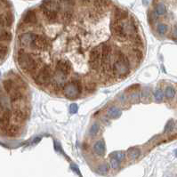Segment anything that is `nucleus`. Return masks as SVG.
Returning a JSON list of instances; mask_svg holds the SVG:
<instances>
[{
  "label": "nucleus",
  "instance_id": "1",
  "mask_svg": "<svg viewBox=\"0 0 177 177\" xmlns=\"http://www.w3.org/2000/svg\"><path fill=\"white\" fill-rule=\"evenodd\" d=\"M17 62L22 71L30 76L40 68L39 60L33 54L25 51L23 48H20L17 51Z\"/></svg>",
  "mask_w": 177,
  "mask_h": 177
},
{
  "label": "nucleus",
  "instance_id": "2",
  "mask_svg": "<svg viewBox=\"0 0 177 177\" xmlns=\"http://www.w3.org/2000/svg\"><path fill=\"white\" fill-rule=\"evenodd\" d=\"M38 22L37 19V13L34 9H30L28 10L22 17V20L21 22V25H36Z\"/></svg>",
  "mask_w": 177,
  "mask_h": 177
},
{
  "label": "nucleus",
  "instance_id": "3",
  "mask_svg": "<svg viewBox=\"0 0 177 177\" xmlns=\"http://www.w3.org/2000/svg\"><path fill=\"white\" fill-rule=\"evenodd\" d=\"M12 33L7 30V28L0 25V41L1 42H10L12 40Z\"/></svg>",
  "mask_w": 177,
  "mask_h": 177
},
{
  "label": "nucleus",
  "instance_id": "4",
  "mask_svg": "<svg viewBox=\"0 0 177 177\" xmlns=\"http://www.w3.org/2000/svg\"><path fill=\"white\" fill-rule=\"evenodd\" d=\"M10 106H11V101L3 94H0V109L3 111H11L10 110Z\"/></svg>",
  "mask_w": 177,
  "mask_h": 177
},
{
  "label": "nucleus",
  "instance_id": "5",
  "mask_svg": "<svg viewBox=\"0 0 177 177\" xmlns=\"http://www.w3.org/2000/svg\"><path fill=\"white\" fill-rule=\"evenodd\" d=\"M105 150H106V146H105L104 142L103 141H98L94 145V151L98 156H103Z\"/></svg>",
  "mask_w": 177,
  "mask_h": 177
},
{
  "label": "nucleus",
  "instance_id": "6",
  "mask_svg": "<svg viewBox=\"0 0 177 177\" xmlns=\"http://www.w3.org/2000/svg\"><path fill=\"white\" fill-rule=\"evenodd\" d=\"M2 85H3L4 90L6 93H8V94H10L14 89V87H15V83H14V81L12 78H5L3 81V84Z\"/></svg>",
  "mask_w": 177,
  "mask_h": 177
},
{
  "label": "nucleus",
  "instance_id": "7",
  "mask_svg": "<svg viewBox=\"0 0 177 177\" xmlns=\"http://www.w3.org/2000/svg\"><path fill=\"white\" fill-rule=\"evenodd\" d=\"M121 113H122L121 110H120L118 107H110V108H109V109H108V115H109V117L111 118H117L120 117Z\"/></svg>",
  "mask_w": 177,
  "mask_h": 177
},
{
  "label": "nucleus",
  "instance_id": "8",
  "mask_svg": "<svg viewBox=\"0 0 177 177\" xmlns=\"http://www.w3.org/2000/svg\"><path fill=\"white\" fill-rule=\"evenodd\" d=\"M176 89L172 86H168L166 87L165 93H164V96L167 99V100H172L175 96H176Z\"/></svg>",
  "mask_w": 177,
  "mask_h": 177
},
{
  "label": "nucleus",
  "instance_id": "9",
  "mask_svg": "<svg viewBox=\"0 0 177 177\" xmlns=\"http://www.w3.org/2000/svg\"><path fill=\"white\" fill-rule=\"evenodd\" d=\"M154 13L158 15V16H161V15H164L166 13H167V8H166V5L163 4V3H158L156 7H155V10H154Z\"/></svg>",
  "mask_w": 177,
  "mask_h": 177
},
{
  "label": "nucleus",
  "instance_id": "10",
  "mask_svg": "<svg viewBox=\"0 0 177 177\" xmlns=\"http://www.w3.org/2000/svg\"><path fill=\"white\" fill-rule=\"evenodd\" d=\"M168 30H169V26L167 24H166V23L160 22L157 26V31H158V35L160 36L166 35V33L168 31Z\"/></svg>",
  "mask_w": 177,
  "mask_h": 177
},
{
  "label": "nucleus",
  "instance_id": "11",
  "mask_svg": "<svg viewBox=\"0 0 177 177\" xmlns=\"http://www.w3.org/2000/svg\"><path fill=\"white\" fill-rule=\"evenodd\" d=\"M110 158H113L115 159H117L118 161L121 162L124 158H125V153L123 151H117V152H112L109 156Z\"/></svg>",
  "mask_w": 177,
  "mask_h": 177
},
{
  "label": "nucleus",
  "instance_id": "12",
  "mask_svg": "<svg viewBox=\"0 0 177 177\" xmlns=\"http://www.w3.org/2000/svg\"><path fill=\"white\" fill-rule=\"evenodd\" d=\"M174 129H175V122H174L173 120H169V121L167 123L166 126H165L164 132H165L166 134H170V133H172V132L174 131Z\"/></svg>",
  "mask_w": 177,
  "mask_h": 177
},
{
  "label": "nucleus",
  "instance_id": "13",
  "mask_svg": "<svg viewBox=\"0 0 177 177\" xmlns=\"http://www.w3.org/2000/svg\"><path fill=\"white\" fill-rule=\"evenodd\" d=\"M99 130H100V125L98 123H94L91 126V128L89 129V135L91 136H94V135H97V133L99 132Z\"/></svg>",
  "mask_w": 177,
  "mask_h": 177
},
{
  "label": "nucleus",
  "instance_id": "14",
  "mask_svg": "<svg viewBox=\"0 0 177 177\" xmlns=\"http://www.w3.org/2000/svg\"><path fill=\"white\" fill-rule=\"evenodd\" d=\"M128 154H129V157L132 158H136L140 156L141 154V151L138 149H135V148H133L131 149L128 150Z\"/></svg>",
  "mask_w": 177,
  "mask_h": 177
},
{
  "label": "nucleus",
  "instance_id": "15",
  "mask_svg": "<svg viewBox=\"0 0 177 177\" xmlns=\"http://www.w3.org/2000/svg\"><path fill=\"white\" fill-rule=\"evenodd\" d=\"M154 97L156 99V101L158 102H161L164 98V93L162 92L161 89H157L156 92L154 93Z\"/></svg>",
  "mask_w": 177,
  "mask_h": 177
},
{
  "label": "nucleus",
  "instance_id": "16",
  "mask_svg": "<svg viewBox=\"0 0 177 177\" xmlns=\"http://www.w3.org/2000/svg\"><path fill=\"white\" fill-rule=\"evenodd\" d=\"M108 171H109V166L106 165V164H103V165L100 166L98 167V169H97V172L100 173V174H103V175L106 174Z\"/></svg>",
  "mask_w": 177,
  "mask_h": 177
},
{
  "label": "nucleus",
  "instance_id": "17",
  "mask_svg": "<svg viewBox=\"0 0 177 177\" xmlns=\"http://www.w3.org/2000/svg\"><path fill=\"white\" fill-rule=\"evenodd\" d=\"M119 165H120V162L118 161L117 159L113 158H110V166L112 168L114 169H118L119 167Z\"/></svg>",
  "mask_w": 177,
  "mask_h": 177
},
{
  "label": "nucleus",
  "instance_id": "18",
  "mask_svg": "<svg viewBox=\"0 0 177 177\" xmlns=\"http://www.w3.org/2000/svg\"><path fill=\"white\" fill-rule=\"evenodd\" d=\"M77 110H78V107H77V105L76 103L71 104V107H70V112H71V114H75V113H77Z\"/></svg>",
  "mask_w": 177,
  "mask_h": 177
},
{
  "label": "nucleus",
  "instance_id": "19",
  "mask_svg": "<svg viewBox=\"0 0 177 177\" xmlns=\"http://www.w3.org/2000/svg\"><path fill=\"white\" fill-rule=\"evenodd\" d=\"M172 38L175 40V41H177V24L175 25L173 27V30H172Z\"/></svg>",
  "mask_w": 177,
  "mask_h": 177
},
{
  "label": "nucleus",
  "instance_id": "20",
  "mask_svg": "<svg viewBox=\"0 0 177 177\" xmlns=\"http://www.w3.org/2000/svg\"><path fill=\"white\" fill-rule=\"evenodd\" d=\"M71 169H72L74 172H76L77 175H80V171H79L78 167H77L75 164H72V165H71Z\"/></svg>",
  "mask_w": 177,
  "mask_h": 177
},
{
  "label": "nucleus",
  "instance_id": "21",
  "mask_svg": "<svg viewBox=\"0 0 177 177\" xmlns=\"http://www.w3.org/2000/svg\"><path fill=\"white\" fill-rule=\"evenodd\" d=\"M40 139H41V138H36L35 140H34V142H33V143H36V142H38L39 141H40Z\"/></svg>",
  "mask_w": 177,
  "mask_h": 177
},
{
  "label": "nucleus",
  "instance_id": "22",
  "mask_svg": "<svg viewBox=\"0 0 177 177\" xmlns=\"http://www.w3.org/2000/svg\"><path fill=\"white\" fill-rule=\"evenodd\" d=\"M2 113H3V110H2V109H0V116H1V115H2Z\"/></svg>",
  "mask_w": 177,
  "mask_h": 177
},
{
  "label": "nucleus",
  "instance_id": "23",
  "mask_svg": "<svg viewBox=\"0 0 177 177\" xmlns=\"http://www.w3.org/2000/svg\"><path fill=\"white\" fill-rule=\"evenodd\" d=\"M176 158H177V149L176 150Z\"/></svg>",
  "mask_w": 177,
  "mask_h": 177
},
{
  "label": "nucleus",
  "instance_id": "24",
  "mask_svg": "<svg viewBox=\"0 0 177 177\" xmlns=\"http://www.w3.org/2000/svg\"><path fill=\"white\" fill-rule=\"evenodd\" d=\"M0 77H1V72H0Z\"/></svg>",
  "mask_w": 177,
  "mask_h": 177
}]
</instances>
